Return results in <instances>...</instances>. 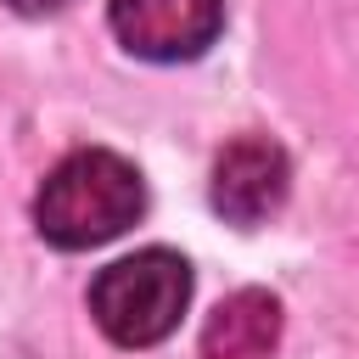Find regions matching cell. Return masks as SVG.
<instances>
[{
	"label": "cell",
	"instance_id": "5",
	"mask_svg": "<svg viewBox=\"0 0 359 359\" xmlns=\"http://www.w3.org/2000/svg\"><path fill=\"white\" fill-rule=\"evenodd\" d=\"M280 348V297L264 286L230 292L202 325V359H275Z\"/></svg>",
	"mask_w": 359,
	"mask_h": 359
},
{
	"label": "cell",
	"instance_id": "3",
	"mask_svg": "<svg viewBox=\"0 0 359 359\" xmlns=\"http://www.w3.org/2000/svg\"><path fill=\"white\" fill-rule=\"evenodd\" d=\"M107 22L140 62H196L224 28V0H107Z\"/></svg>",
	"mask_w": 359,
	"mask_h": 359
},
{
	"label": "cell",
	"instance_id": "2",
	"mask_svg": "<svg viewBox=\"0 0 359 359\" xmlns=\"http://www.w3.org/2000/svg\"><path fill=\"white\" fill-rule=\"evenodd\" d=\"M191 309V264L174 247H140L90 280V314L118 348L163 342Z\"/></svg>",
	"mask_w": 359,
	"mask_h": 359
},
{
	"label": "cell",
	"instance_id": "6",
	"mask_svg": "<svg viewBox=\"0 0 359 359\" xmlns=\"http://www.w3.org/2000/svg\"><path fill=\"white\" fill-rule=\"evenodd\" d=\"M11 11H22V17H45V11H62L67 0H6Z\"/></svg>",
	"mask_w": 359,
	"mask_h": 359
},
{
	"label": "cell",
	"instance_id": "1",
	"mask_svg": "<svg viewBox=\"0 0 359 359\" xmlns=\"http://www.w3.org/2000/svg\"><path fill=\"white\" fill-rule=\"evenodd\" d=\"M140 213H146V180L129 157H118L107 146L67 151L34 196V230L62 252L101 247V241L123 236Z\"/></svg>",
	"mask_w": 359,
	"mask_h": 359
},
{
	"label": "cell",
	"instance_id": "4",
	"mask_svg": "<svg viewBox=\"0 0 359 359\" xmlns=\"http://www.w3.org/2000/svg\"><path fill=\"white\" fill-rule=\"evenodd\" d=\"M292 191V163L269 135H236L213 157V213L230 224H264Z\"/></svg>",
	"mask_w": 359,
	"mask_h": 359
}]
</instances>
